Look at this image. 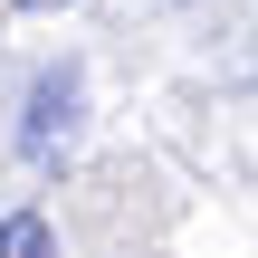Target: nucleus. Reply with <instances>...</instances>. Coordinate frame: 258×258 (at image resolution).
Returning a JSON list of instances; mask_svg holds the SVG:
<instances>
[{
  "label": "nucleus",
  "instance_id": "nucleus-1",
  "mask_svg": "<svg viewBox=\"0 0 258 258\" xmlns=\"http://www.w3.org/2000/svg\"><path fill=\"white\" fill-rule=\"evenodd\" d=\"M67 124H77V67L57 57V67H48V77L29 86V124H19V144H29V153H48V144H57Z\"/></svg>",
  "mask_w": 258,
  "mask_h": 258
},
{
  "label": "nucleus",
  "instance_id": "nucleus-2",
  "mask_svg": "<svg viewBox=\"0 0 258 258\" xmlns=\"http://www.w3.org/2000/svg\"><path fill=\"white\" fill-rule=\"evenodd\" d=\"M0 258H57L48 220H38V211H10V220H0Z\"/></svg>",
  "mask_w": 258,
  "mask_h": 258
},
{
  "label": "nucleus",
  "instance_id": "nucleus-3",
  "mask_svg": "<svg viewBox=\"0 0 258 258\" xmlns=\"http://www.w3.org/2000/svg\"><path fill=\"white\" fill-rule=\"evenodd\" d=\"M19 10H57V0H19Z\"/></svg>",
  "mask_w": 258,
  "mask_h": 258
}]
</instances>
